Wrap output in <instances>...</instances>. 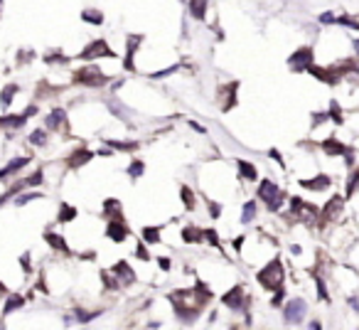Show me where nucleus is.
I'll return each instance as SVG.
<instances>
[{"label":"nucleus","instance_id":"15","mask_svg":"<svg viewBox=\"0 0 359 330\" xmlns=\"http://www.w3.org/2000/svg\"><path fill=\"white\" fill-rule=\"evenodd\" d=\"M182 237H185V242H202V237H205V229H195V227H187L185 232H182Z\"/></svg>","mask_w":359,"mask_h":330},{"label":"nucleus","instance_id":"34","mask_svg":"<svg viewBox=\"0 0 359 330\" xmlns=\"http://www.w3.org/2000/svg\"><path fill=\"white\" fill-rule=\"evenodd\" d=\"M205 237H207L212 244H217V242H219V239H217V232H212V229H207V232H205Z\"/></svg>","mask_w":359,"mask_h":330},{"label":"nucleus","instance_id":"1","mask_svg":"<svg viewBox=\"0 0 359 330\" xmlns=\"http://www.w3.org/2000/svg\"><path fill=\"white\" fill-rule=\"evenodd\" d=\"M258 281H261V286L263 288H281V283H283V266H281V261L276 259V261H271L263 271H258Z\"/></svg>","mask_w":359,"mask_h":330},{"label":"nucleus","instance_id":"16","mask_svg":"<svg viewBox=\"0 0 359 330\" xmlns=\"http://www.w3.org/2000/svg\"><path fill=\"white\" fill-rule=\"evenodd\" d=\"M45 239H47V242H50L54 249H59V251H64V254L69 251V249H67V244H64V239H62L59 234H52V232H47V234H45Z\"/></svg>","mask_w":359,"mask_h":330},{"label":"nucleus","instance_id":"10","mask_svg":"<svg viewBox=\"0 0 359 330\" xmlns=\"http://www.w3.org/2000/svg\"><path fill=\"white\" fill-rule=\"evenodd\" d=\"M91 158H94L91 150H79V153H74V155L69 158V165H72V168H77V165H84V163L91 160Z\"/></svg>","mask_w":359,"mask_h":330},{"label":"nucleus","instance_id":"21","mask_svg":"<svg viewBox=\"0 0 359 330\" xmlns=\"http://www.w3.org/2000/svg\"><path fill=\"white\" fill-rule=\"evenodd\" d=\"M190 10L197 20H202L205 18V0H190Z\"/></svg>","mask_w":359,"mask_h":330},{"label":"nucleus","instance_id":"7","mask_svg":"<svg viewBox=\"0 0 359 330\" xmlns=\"http://www.w3.org/2000/svg\"><path fill=\"white\" fill-rule=\"evenodd\" d=\"M258 197H261V200H266V202L271 205V202H273V200H278L281 195H278V188H276L271 180H263V183H261V188H258Z\"/></svg>","mask_w":359,"mask_h":330},{"label":"nucleus","instance_id":"28","mask_svg":"<svg viewBox=\"0 0 359 330\" xmlns=\"http://www.w3.org/2000/svg\"><path fill=\"white\" fill-rule=\"evenodd\" d=\"M30 140H32L35 145H45V131H35V133L30 136Z\"/></svg>","mask_w":359,"mask_h":330},{"label":"nucleus","instance_id":"26","mask_svg":"<svg viewBox=\"0 0 359 330\" xmlns=\"http://www.w3.org/2000/svg\"><path fill=\"white\" fill-rule=\"evenodd\" d=\"M325 150H327V153H344V145H342V143H334V140L330 138V140H325Z\"/></svg>","mask_w":359,"mask_h":330},{"label":"nucleus","instance_id":"22","mask_svg":"<svg viewBox=\"0 0 359 330\" xmlns=\"http://www.w3.org/2000/svg\"><path fill=\"white\" fill-rule=\"evenodd\" d=\"M339 207H342V200H339V197H332V202L325 207V217H327V220H332V217L339 212Z\"/></svg>","mask_w":359,"mask_h":330},{"label":"nucleus","instance_id":"31","mask_svg":"<svg viewBox=\"0 0 359 330\" xmlns=\"http://www.w3.org/2000/svg\"><path fill=\"white\" fill-rule=\"evenodd\" d=\"M35 197H40V195H35V192H27V195H20V197H18V205H25V202H30V200H35Z\"/></svg>","mask_w":359,"mask_h":330},{"label":"nucleus","instance_id":"20","mask_svg":"<svg viewBox=\"0 0 359 330\" xmlns=\"http://www.w3.org/2000/svg\"><path fill=\"white\" fill-rule=\"evenodd\" d=\"M15 91H18V86H15V84L5 86V89H3V96H0V104H3V106H10V104H13V96H15Z\"/></svg>","mask_w":359,"mask_h":330},{"label":"nucleus","instance_id":"4","mask_svg":"<svg viewBox=\"0 0 359 330\" xmlns=\"http://www.w3.org/2000/svg\"><path fill=\"white\" fill-rule=\"evenodd\" d=\"M91 57H113V52L106 47L103 40H96V42H91V45L81 52V59H91Z\"/></svg>","mask_w":359,"mask_h":330},{"label":"nucleus","instance_id":"39","mask_svg":"<svg viewBox=\"0 0 359 330\" xmlns=\"http://www.w3.org/2000/svg\"><path fill=\"white\" fill-rule=\"evenodd\" d=\"M3 291H5V286H3V283H0V293H3Z\"/></svg>","mask_w":359,"mask_h":330},{"label":"nucleus","instance_id":"29","mask_svg":"<svg viewBox=\"0 0 359 330\" xmlns=\"http://www.w3.org/2000/svg\"><path fill=\"white\" fill-rule=\"evenodd\" d=\"M108 145H113V148H118V150H133L135 148V143H116V140H106Z\"/></svg>","mask_w":359,"mask_h":330},{"label":"nucleus","instance_id":"36","mask_svg":"<svg viewBox=\"0 0 359 330\" xmlns=\"http://www.w3.org/2000/svg\"><path fill=\"white\" fill-rule=\"evenodd\" d=\"M209 212H212L214 217H219V212H222V207H219V205H209Z\"/></svg>","mask_w":359,"mask_h":330},{"label":"nucleus","instance_id":"14","mask_svg":"<svg viewBox=\"0 0 359 330\" xmlns=\"http://www.w3.org/2000/svg\"><path fill=\"white\" fill-rule=\"evenodd\" d=\"M81 20H84V23H91V25H101V23H103V15H101L99 10H84V13H81Z\"/></svg>","mask_w":359,"mask_h":330},{"label":"nucleus","instance_id":"8","mask_svg":"<svg viewBox=\"0 0 359 330\" xmlns=\"http://www.w3.org/2000/svg\"><path fill=\"white\" fill-rule=\"evenodd\" d=\"M224 303H227L229 308H234V310H239V308L244 305V301H241V288L236 286L234 291H229V293L224 296Z\"/></svg>","mask_w":359,"mask_h":330},{"label":"nucleus","instance_id":"24","mask_svg":"<svg viewBox=\"0 0 359 330\" xmlns=\"http://www.w3.org/2000/svg\"><path fill=\"white\" fill-rule=\"evenodd\" d=\"M256 217V205L254 202H246L244 205V215H241V222H251Z\"/></svg>","mask_w":359,"mask_h":330},{"label":"nucleus","instance_id":"27","mask_svg":"<svg viewBox=\"0 0 359 330\" xmlns=\"http://www.w3.org/2000/svg\"><path fill=\"white\" fill-rule=\"evenodd\" d=\"M128 175H130V178H140V175H143V163H130Z\"/></svg>","mask_w":359,"mask_h":330},{"label":"nucleus","instance_id":"18","mask_svg":"<svg viewBox=\"0 0 359 330\" xmlns=\"http://www.w3.org/2000/svg\"><path fill=\"white\" fill-rule=\"evenodd\" d=\"M140 37H128V55H126V69H133V50L138 47Z\"/></svg>","mask_w":359,"mask_h":330},{"label":"nucleus","instance_id":"2","mask_svg":"<svg viewBox=\"0 0 359 330\" xmlns=\"http://www.w3.org/2000/svg\"><path fill=\"white\" fill-rule=\"evenodd\" d=\"M74 79H77L79 84H89V86H101V84L106 82V77H103L96 67H84V69H79Z\"/></svg>","mask_w":359,"mask_h":330},{"label":"nucleus","instance_id":"23","mask_svg":"<svg viewBox=\"0 0 359 330\" xmlns=\"http://www.w3.org/2000/svg\"><path fill=\"white\" fill-rule=\"evenodd\" d=\"M74 217H77V210H74V207H69V205H62L59 222H69V220H74Z\"/></svg>","mask_w":359,"mask_h":330},{"label":"nucleus","instance_id":"5","mask_svg":"<svg viewBox=\"0 0 359 330\" xmlns=\"http://www.w3.org/2000/svg\"><path fill=\"white\" fill-rule=\"evenodd\" d=\"M310 62H312V52L305 47V50H298L293 57H290V67L293 69H305V67H310Z\"/></svg>","mask_w":359,"mask_h":330},{"label":"nucleus","instance_id":"33","mask_svg":"<svg viewBox=\"0 0 359 330\" xmlns=\"http://www.w3.org/2000/svg\"><path fill=\"white\" fill-rule=\"evenodd\" d=\"M135 251H138V256H140V259H143V261H148V259H150V256H148V251H145V247H143V244H138V249H135Z\"/></svg>","mask_w":359,"mask_h":330},{"label":"nucleus","instance_id":"38","mask_svg":"<svg viewBox=\"0 0 359 330\" xmlns=\"http://www.w3.org/2000/svg\"><path fill=\"white\" fill-rule=\"evenodd\" d=\"M354 50H357V55H359V40H357V42H354Z\"/></svg>","mask_w":359,"mask_h":330},{"label":"nucleus","instance_id":"12","mask_svg":"<svg viewBox=\"0 0 359 330\" xmlns=\"http://www.w3.org/2000/svg\"><path fill=\"white\" fill-rule=\"evenodd\" d=\"M62 126H64V111L57 109V111L50 113V118H47V128H62Z\"/></svg>","mask_w":359,"mask_h":330},{"label":"nucleus","instance_id":"37","mask_svg":"<svg viewBox=\"0 0 359 330\" xmlns=\"http://www.w3.org/2000/svg\"><path fill=\"white\" fill-rule=\"evenodd\" d=\"M320 20H322V23H332V20H334V18H332V13H325V15H322V18H320Z\"/></svg>","mask_w":359,"mask_h":330},{"label":"nucleus","instance_id":"19","mask_svg":"<svg viewBox=\"0 0 359 330\" xmlns=\"http://www.w3.org/2000/svg\"><path fill=\"white\" fill-rule=\"evenodd\" d=\"M143 239L150 242V244H157V242H160V229H157V227H145V229H143Z\"/></svg>","mask_w":359,"mask_h":330},{"label":"nucleus","instance_id":"40","mask_svg":"<svg viewBox=\"0 0 359 330\" xmlns=\"http://www.w3.org/2000/svg\"><path fill=\"white\" fill-rule=\"evenodd\" d=\"M0 3H3V0H0Z\"/></svg>","mask_w":359,"mask_h":330},{"label":"nucleus","instance_id":"11","mask_svg":"<svg viewBox=\"0 0 359 330\" xmlns=\"http://www.w3.org/2000/svg\"><path fill=\"white\" fill-rule=\"evenodd\" d=\"M236 165H239V173H241V178H246V180H256V168H254L251 163H246V160H239Z\"/></svg>","mask_w":359,"mask_h":330},{"label":"nucleus","instance_id":"35","mask_svg":"<svg viewBox=\"0 0 359 330\" xmlns=\"http://www.w3.org/2000/svg\"><path fill=\"white\" fill-rule=\"evenodd\" d=\"M157 264H160V269H165V271L170 269V261H167L165 256H160V259H157Z\"/></svg>","mask_w":359,"mask_h":330},{"label":"nucleus","instance_id":"13","mask_svg":"<svg viewBox=\"0 0 359 330\" xmlns=\"http://www.w3.org/2000/svg\"><path fill=\"white\" fill-rule=\"evenodd\" d=\"M303 183V188H310V190H325L327 185H330V180L325 178V175H320V178H315V180H300Z\"/></svg>","mask_w":359,"mask_h":330},{"label":"nucleus","instance_id":"6","mask_svg":"<svg viewBox=\"0 0 359 330\" xmlns=\"http://www.w3.org/2000/svg\"><path fill=\"white\" fill-rule=\"evenodd\" d=\"M106 234H108V239H113V242H123V239L128 237V229L123 227V222H121V220H111V224H108Z\"/></svg>","mask_w":359,"mask_h":330},{"label":"nucleus","instance_id":"30","mask_svg":"<svg viewBox=\"0 0 359 330\" xmlns=\"http://www.w3.org/2000/svg\"><path fill=\"white\" fill-rule=\"evenodd\" d=\"M357 185H359V170L354 173V178H352V183H349V188H347V195H352V192L357 190Z\"/></svg>","mask_w":359,"mask_h":330},{"label":"nucleus","instance_id":"3","mask_svg":"<svg viewBox=\"0 0 359 330\" xmlns=\"http://www.w3.org/2000/svg\"><path fill=\"white\" fill-rule=\"evenodd\" d=\"M303 315H305V301L303 298H293L285 305V320L288 323H298V320H303Z\"/></svg>","mask_w":359,"mask_h":330},{"label":"nucleus","instance_id":"17","mask_svg":"<svg viewBox=\"0 0 359 330\" xmlns=\"http://www.w3.org/2000/svg\"><path fill=\"white\" fill-rule=\"evenodd\" d=\"M23 303H25V298H23V296H10V301H8V303H5V308H3V315H10V313H13L15 308H20Z\"/></svg>","mask_w":359,"mask_h":330},{"label":"nucleus","instance_id":"25","mask_svg":"<svg viewBox=\"0 0 359 330\" xmlns=\"http://www.w3.org/2000/svg\"><path fill=\"white\" fill-rule=\"evenodd\" d=\"M182 197H185V207H187V210H195L197 200H195V195H192L190 188H182Z\"/></svg>","mask_w":359,"mask_h":330},{"label":"nucleus","instance_id":"9","mask_svg":"<svg viewBox=\"0 0 359 330\" xmlns=\"http://www.w3.org/2000/svg\"><path fill=\"white\" fill-rule=\"evenodd\" d=\"M113 274H116V276H121V278H123L126 283H130V281L135 278V276H133V271L128 269V264H126V261L116 264V266H113Z\"/></svg>","mask_w":359,"mask_h":330},{"label":"nucleus","instance_id":"32","mask_svg":"<svg viewBox=\"0 0 359 330\" xmlns=\"http://www.w3.org/2000/svg\"><path fill=\"white\" fill-rule=\"evenodd\" d=\"M40 183H42V170H37V173L27 180V185H40Z\"/></svg>","mask_w":359,"mask_h":330}]
</instances>
